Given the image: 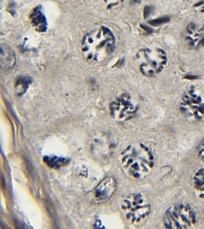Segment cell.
<instances>
[{
	"label": "cell",
	"mask_w": 204,
	"mask_h": 229,
	"mask_svg": "<svg viewBox=\"0 0 204 229\" xmlns=\"http://www.w3.org/2000/svg\"><path fill=\"white\" fill-rule=\"evenodd\" d=\"M124 172L134 179L146 177L154 166V156L148 146L141 142L130 144L120 154Z\"/></svg>",
	"instance_id": "cell-1"
},
{
	"label": "cell",
	"mask_w": 204,
	"mask_h": 229,
	"mask_svg": "<svg viewBox=\"0 0 204 229\" xmlns=\"http://www.w3.org/2000/svg\"><path fill=\"white\" fill-rule=\"evenodd\" d=\"M116 49V38L105 26L96 28L83 36L81 50L88 61L100 63L111 57Z\"/></svg>",
	"instance_id": "cell-2"
},
{
	"label": "cell",
	"mask_w": 204,
	"mask_h": 229,
	"mask_svg": "<svg viewBox=\"0 0 204 229\" xmlns=\"http://www.w3.org/2000/svg\"><path fill=\"white\" fill-rule=\"evenodd\" d=\"M180 111L190 122H199L204 118V89L190 86L183 93L180 102Z\"/></svg>",
	"instance_id": "cell-3"
},
{
	"label": "cell",
	"mask_w": 204,
	"mask_h": 229,
	"mask_svg": "<svg viewBox=\"0 0 204 229\" xmlns=\"http://www.w3.org/2000/svg\"><path fill=\"white\" fill-rule=\"evenodd\" d=\"M164 224L167 228H192L197 222V213L187 203H178L169 207L165 212Z\"/></svg>",
	"instance_id": "cell-4"
},
{
	"label": "cell",
	"mask_w": 204,
	"mask_h": 229,
	"mask_svg": "<svg viewBox=\"0 0 204 229\" xmlns=\"http://www.w3.org/2000/svg\"><path fill=\"white\" fill-rule=\"evenodd\" d=\"M121 208L125 218L133 225L143 222L151 211L148 198L139 193L128 195L122 201Z\"/></svg>",
	"instance_id": "cell-5"
},
{
	"label": "cell",
	"mask_w": 204,
	"mask_h": 229,
	"mask_svg": "<svg viewBox=\"0 0 204 229\" xmlns=\"http://www.w3.org/2000/svg\"><path fill=\"white\" fill-rule=\"evenodd\" d=\"M136 61L142 75L154 77L159 74L166 65V53L161 48H144L138 52Z\"/></svg>",
	"instance_id": "cell-6"
},
{
	"label": "cell",
	"mask_w": 204,
	"mask_h": 229,
	"mask_svg": "<svg viewBox=\"0 0 204 229\" xmlns=\"http://www.w3.org/2000/svg\"><path fill=\"white\" fill-rule=\"evenodd\" d=\"M116 146V141L112 135L103 132L99 133L91 141L90 150L96 160L105 162L112 158Z\"/></svg>",
	"instance_id": "cell-7"
},
{
	"label": "cell",
	"mask_w": 204,
	"mask_h": 229,
	"mask_svg": "<svg viewBox=\"0 0 204 229\" xmlns=\"http://www.w3.org/2000/svg\"><path fill=\"white\" fill-rule=\"evenodd\" d=\"M110 114L118 122H125L134 116L138 106L129 94H122L111 102L109 106Z\"/></svg>",
	"instance_id": "cell-8"
},
{
	"label": "cell",
	"mask_w": 204,
	"mask_h": 229,
	"mask_svg": "<svg viewBox=\"0 0 204 229\" xmlns=\"http://www.w3.org/2000/svg\"><path fill=\"white\" fill-rule=\"evenodd\" d=\"M116 182L113 177H107L101 182L93 192V198L97 203L109 200L116 190Z\"/></svg>",
	"instance_id": "cell-9"
},
{
	"label": "cell",
	"mask_w": 204,
	"mask_h": 229,
	"mask_svg": "<svg viewBox=\"0 0 204 229\" xmlns=\"http://www.w3.org/2000/svg\"><path fill=\"white\" fill-rule=\"evenodd\" d=\"M30 21L34 29L39 32H45L48 29V22L41 6H36L33 9L30 15Z\"/></svg>",
	"instance_id": "cell-10"
},
{
	"label": "cell",
	"mask_w": 204,
	"mask_h": 229,
	"mask_svg": "<svg viewBox=\"0 0 204 229\" xmlns=\"http://www.w3.org/2000/svg\"><path fill=\"white\" fill-rule=\"evenodd\" d=\"M1 66L4 70H9L15 66L16 63V57L12 49L7 44H1V54H0Z\"/></svg>",
	"instance_id": "cell-11"
},
{
	"label": "cell",
	"mask_w": 204,
	"mask_h": 229,
	"mask_svg": "<svg viewBox=\"0 0 204 229\" xmlns=\"http://www.w3.org/2000/svg\"><path fill=\"white\" fill-rule=\"evenodd\" d=\"M193 188L196 196L204 199V167L196 172L193 176Z\"/></svg>",
	"instance_id": "cell-12"
},
{
	"label": "cell",
	"mask_w": 204,
	"mask_h": 229,
	"mask_svg": "<svg viewBox=\"0 0 204 229\" xmlns=\"http://www.w3.org/2000/svg\"><path fill=\"white\" fill-rule=\"evenodd\" d=\"M31 82V80L29 77H21L16 80L15 85V90L18 96L23 95L24 93L28 90L29 85Z\"/></svg>",
	"instance_id": "cell-13"
},
{
	"label": "cell",
	"mask_w": 204,
	"mask_h": 229,
	"mask_svg": "<svg viewBox=\"0 0 204 229\" xmlns=\"http://www.w3.org/2000/svg\"><path fill=\"white\" fill-rule=\"evenodd\" d=\"M45 163L47 165L50 167H53V168H59L61 166H64L68 163L67 160L66 158H57V157H45L44 158Z\"/></svg>",
	"instance_id": "cell-14"
},
{
	"label": "cell",
	"mask_w": 204,
	"mask_h": 229,
	"mask_svg": "<svg viewBox=\"0 0 204 229\" xmlns=\"http://www.w3.org/2000/svg\"><path fill=\"white\" fill-rule=\"evenodd\" d=\"M197 152H198V156L200 159L204 162V140H203L200 144H199L198 148H197Z\"/></svg>",
	"instance_id": "cell-15"
},
{
	"label": "cell",
	"mask_w": 204,
	"mask_h": 229,
	"mask_svg": "<svg viewBox=\"0 0 204 229\" xmlns=\"http://www.w3.org/2000/svg\"><path fill=\"white\" fill-rule=\"evenodd\" d=\"M102 1L104 4H106V6H108V8L116 7L122 2V0H102Z\"/></svg>",
	"instance_id": "cell-16"
},
{
	"label": "cell",
	"mask_w": 204,
	"mask_h": 229,
	"mask_svg": "<svg viewBox=\"0 0 204 229\" xmlns=\"http://www.w3.org/2000/svg\"><path fill=\"white\" fill-rule=\"evenodd\" d=\"M169 20V18L167 17H165V18H158V19H156L154 21H151L150 22L151 24H152L154 25H161L162 23H165V22H167Z\"/></svg>",
	"instance_id": "cell-17"
},
{
	"label": "cell",
	"mask_w": 204,
	"mask_h": 229,
	"mask_svg": "<svg viewBox=\"0 0 204 229\" xmlns=\"http://www.w3.org/2000/svg\"><path fill=\"white\" fill-rule=\"evenodd\" d=\"M202 4H203V1H201V2H198V3H197V4H195V5H194V6H195V7H197V6H201Z\"/></svg>",
	"instance_id": "cell-18"
},
{
	"label": "cell",
	"mask_w": 204,
	"mask_h": 229,
	"mask_svg": "<svg viewBox=\"0 0 204 229\" xmlns=\"http://www.w3.org/2000/svg\"><path fill=\"white\" fill-rule=\"evenodd\" d=\"M203 12H204V10H203Z\"/></svg>",
	"instance_id": "cell-19"
}]
</instances>
